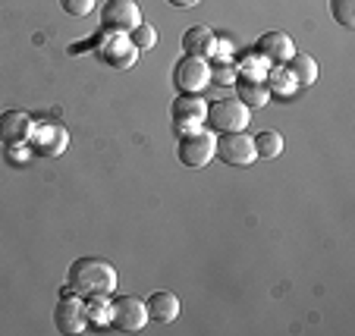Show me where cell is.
<instances>
[{"mask_svg": "<svg viewBox=\"0 0 355 336\" xmlns=\"http://www.w3.org/2000/svg\"><path fill=\"white\" fill-rule=\"evenodd\" d=\"M236 98H239L242 104H245L248 110L255 107V110H261L264 104L270 101V91H268V85H264V79H258V76H236Z\"/></svg>", "mask_w": 355, "mask_h": 336, "instance_id": "obj_14", "label": "cell"}, {"mask_svg": "<svg viewBox=\"0 0 355 336\" xmlns=\"http://www.w3.org/2000/svg\"><path fill=\"white\" fill-rule=\"evenodd\" d=\"M32 116L22 114V110H3L0 114V141L7 148H19L28 141V132H32Z\"/></svg>", "mask_w": 355, "mask_h": 336, "instance_id": "obj_13", "label": "cell"}, {"mask_svg": "<svg viewBox=\"0 0 355 336\" xmlns=\"http://www.w3.org/2000/svg\"><path fill=\"white\" fill-rule=\"evenodd\" d=\"M148 321L155 324H173L180 317V296L173 292H155V296L148 299Z\"/></svg>", "mask_w": 355, "mask_h": 336, "instance_id": "obj_16", "label": "cell"}, {"mask_svg": "<svg viewBox=\"0 0 355 336\" xmlns=\"http://www.w3.org/2000/svg\"><path fill=\"white\" fill-rule=\"evenodd\" d=\"M214 157H220L223 163H230V167H248V163H255V139L252 135H245L239 129V132H220L217 135V151Z\"/></svg>", "mask_w": 355, "mask_h": 336, "instance_id": "obj_5", "label": "cell"}, {"mask_svg": "<svg viewBox=\"0 0 355 336\" xmlns=\"http://www.w3.org/2000/svg\"><path fill=\"white\" fill-rule=\"evenodd\" d=\"M28 145H32L38 154L44 157H57L67 151L69 135L60 123H32V132H28Z\"/></svg>", "mask_w": 355, "mask_h": 336, "instance_id": "obj_11", "label": "cell"}, {"mask_svg": "<svg viewBox=\"0 0 355 336\" xmlns=\"http://www.w3.org/2000/svg\"><path fill=\"white\" fill-rule=\"evenodd\" d=\"M173 85L180 94H198L211 85V63L201 57H182L173 67Z\"/></svg>", "mask_w": 355, "mask_h": 336, "instance_id": "obj_6", "label": "cell"}, {"mask_svg": "<svg viewBox=\"0 0 355 336\" xmlns=\"http://www.w3.org/2000/svg\"><path fill=\"white\" fill-rule=\"evenodd\" d=\"M107 324L114 330H141L148 324V308H145V302L141 299H135V296H123V299H116V302H110V308H107Z\"/></svg>", "mask_w": 355, "mask_h": 336, "instance_id": "obj_9", "label": "cell"}, {"mask_svg": "<svg viewBox=\"0 0 355 336\" xmlns=\"http://www.w3.org/2000/svg\"><path fill=\"white\" fill-rule=\"evenodd\" d=\"M255 51H258V57H261L264 63H270V67H286L289 57L295 54V44H293V38H289L286 32H268V35L258 38Z\"/></svg>", "mask_w": 355, "mask_h": 336, "instance_id": "obj_12", "label": "cell"}, {"mask_svg": "<svg viewBox=\"0 0 355 336\" xmlns=\"http://www.w3.org/2000/svg\"><path fill=\"white\" fill-rule=\"evenodd\" d=\"M60 7H63V13L82 19V16H88L94 10V0H60Z\"/></svg>", "mask_w": 355, "mask_h": 336, "instance_id": "obj_23", "label": "cell"}, {"mask_svg": "<svg viewBox=\"0 0 355 336\" xmlns=\"http://www.w3.org/2000/svg\"><path fill=\"white\" fill-rule=\"evenodd\" d=\"M286 69H289V76L295 79V85H315L318 82V63H315V57H309V54H293L289 57V63H286Z\"/></svg>", "mask_w": 355, "mask_h": 336, "instance_id": "obj_17", "label": "cell"}, {"mask_svg": "<svg viewBox=\"0 0 355 336\" xmlns=\"http://www.w3.org/2000/svg\"><path fill=\"white\" fill-rule=\"evenodd\" d=\"M101 26L104 32H123L129 35L135 26H141V10L135 0H107L101 7Z\"/></svg>", "mask_w": 355, "mask_h": 336, "instance_id": "obj_8", "label": "cell"}, {"mask_svg": "<svg viewBox=\"0 0 355 336\" xmlns=\"http://www.w3.org/2000/svg\"><path fill=\"white\" fill-rule=\"evenodd\" d=\"M330 16L343 28H355V0H330Z\"/></svg>", "mask_w": 355, "mask_h": 336, "instance_id": "obj_20", "label": "cell"}, {"mask_svg": "<svg viewBox=\"0 0 355 336\" xmlns=\"http://www.w3.org/2000/svg\"><path fill=\"white\" fill-rule=\"evenodd\" d=\"M248 120H252V110H248L239 98H233V101H230V98L211 101L208 116H205V123H208L214 132H239V129L248 126Z\"/></svg>", "mask_w": 355, "mask_h": 336, "instance_id": "obj_3", "label": "cell"}, {"mask_svg": "<svg viewBox=\"0 0 355 336\" xmlns=\"http://www.w3.org/2000/svg\"><path fill=\"white\" fill-rule=\"evenodd\" d=\"M129 41H132L139 51H148V47H155L157 44V32H155V26H135L132 32H129Z\"/></svg>", "mask_w": 355, "mask_h": 336, "instance_id": "obj_22", "label": "cell"}, {"mask_svg": "<svg viewBox=\"0 0 355 336\" xmlns=\"http://www.w3.org/2000/svg\"><path fill=\"white\" fill-rule=\"evenodd\" d=\"M214 151H217V135L211 132V129H198V132L182 135L180 145H176L180 163H186V167H192V170L205 167V163L214 157Z\"/></svg>", "mask_w": 355, "mask_h": 336, "instance_id": "obj_4", "label": "cell"}, {"mask_svg": "<svg viewBox=\"0 0 355 336\" xmlns=\"http://www.w3.org/2000/svg\"><path fill=\"white\" fill-rule=\"evenodd\" d=\"M214 44H217V35L211 32L208 26H192L182 35V51H186L189 57L211 60V57H214Z\"/></svg>", "mask_w": 355, "mask_h": 336, "instance_id": "obj_15", "label": "cell"}, {"mask_svg": "<svg viewBox=\"0 0 355 336\" xmlns=\"http://www.w3.org/2000/svg\"><path fill=\"white\" fill-rule=\"evenodd\" d=\"M236 67L230 60H214L211 63V82H214V85H233L236 82Z\"/></svg>", "mask_w": 355, "mask_h": 336, "instance_id": "obj_21", "label": "cell"}, {"mask_svg": "<svg viewBox=\"0 0 355 336\" xmlns=\"http://www.w3.org/2000/svg\"><path fill=\"white\" fill-rule=\"evenodd\" d=\"M98 57L114 69H129V67H135V60H139V47L129 41V35L107 32V35H101Z\"/></svg>", "mask_w": 355, "mask_h": 336, "instance_id": "obj_7", "label": "cell"}, {"mask_svg": "<svg viewBox=\"0 0 355 336\" xmlns=\"http://www.w3.org/2000/svg\"><path fill=\"white\" fill-rule=\"evenodd\" d=\"M170 7H180V10H189V7H195L198 0H167Z\"/></svg>", "mask_w": 355, "mask_h": 336, "instance_id": "obj_24", "label": "cell"}, {"mask_svg": "<svg viewBox=\"0 0 355 336\" xmlns=\"http://www.w3.org/2000/svg\"><path fill=\"white\" fill-rule=\"evenodd\" d=\"M283 151V135L280 132H258L255 135V154L264 157V161H270V157H277Z\"/></svg>", "mask_w": 355, "mask_h": 336, "instance_id": "obj_18", "label": "cell"}, {"mask_svg": "<svg viewBox=\"0 0 355 336\" xmlns=\"http://www.w3.org/2000/svg\"><path fill=\"white\" fill-rule=\"evenodd\" d=\"M173 123L176 129H180L182 135L189 132H198V129H205V116H208V104H205V98H198V94H180L173 101Z\"/></svg>", "mask_w": 355, "mask_h": 336, "instance_id": "obj_10", "label": "cell"}, {"mask_svg": "<svg viewBox=\"0 0 355 336\" xmlns=\"http://www.w3.org/2000/svg\"><path fill=\"white\" fill-rule=\"evenodd\" d=\"M54 327L60 330V333L73 336V333H82V330L88 327V305L82 296H76L73 290H63L60 299H57L54 305Z\"/></svg>", "mask_w": 355, "mask_h": 336, "instance_id": "obj_2", "label": "cell"}, {"mask_svg": "<svg viewBox=\"0 0 355 336\" xmlns=\"http://www.w3.org/2000/svg\"><path fill=\"white\" fill-rule=\"evenodd\" d=\"M264 85H268V91H280V94H293L295 88H299L286 67H270L268 69V82H264Z\"/></svg>", "mask_w": 355, "mask_h": 336, "instance_id": "obj_19", "label": "cell"}, {"mask_svg": "<svg viewBox=\"0 0 355 336\" xmlns=\"http://www.w3.org/2000/svg\"><path fill=\"white\" fill-rule=\"evenodd\" d=\"M67 286L88 299H101V296H110L116 290V270L114 264L101 261V258H79V261L69 264V274H67Z\"/></svg>", "mask_w": 355, "mask_h": 336, "instance_id": "obj_1", "label": "cell"}]
</instances>
